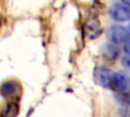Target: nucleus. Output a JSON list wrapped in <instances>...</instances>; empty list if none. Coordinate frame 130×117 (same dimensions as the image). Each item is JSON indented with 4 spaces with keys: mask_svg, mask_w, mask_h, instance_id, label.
Returning a JSON list of instances; mask_svg holds the SVG:
<instances>
[{
    "mask_svg": "<svg viewBox=\"0 0 130 117\" xmlns=\"http://www.w3.org/2000/svg\"><path fill=\"white\" fill-rule=\"evenodd\" d=\"M109 89L119 94H125L130 92V76L126 73L114 72L110 80Z\"/></svg>",
    "mask_w": 130,
    "mask_h": 117,
    "instance_id": "1",
    "label": "nucleus"
},
{
    "mask_svg": "<svg viewBox=\"0 0 130 117\" xmlns=\"http://www.w3.org/2000/svg\"><path fill=\"white\" fill-rule=\"evenodd\" d=\"M1 95L6 99H16L21 94V87L17 81H7L1 85Z\"/></svg>",
    "mask_w": 130,
    "mask_h": 117,
    "instance_id": "2",
    "label": "nucleus"
},
{
    "mask_svg": "<svg viewBox=\"0 0 130 117\" xmlns=\"http://www.w3.org/2000/svg\"><path fill=\"white\" fill-rule=\"evenodd\" d=\"M110 38L115 43H124L130 41V30L121 25H115L110 29Z\"/></svg>",
    "mask_w": 130,
    "mask_h": 117,
    "instance_id": "3",
    "label": "nucleus"
},
{
    "mask_svg": "<svg viewBox=\"0 0 130 117\" xmlns=\"http://www.w3.org/2000/svg\"><path fill=\"white\" fill-rule=\"evenodd\" d=\"M111 16L114 20L119 22L130 20V6L124 3L115 4L111 9Z\"/></svg>",
    "mask_w": 130,
    "mask_h": 117,
    "instance_id": "4",
    "label": "nucleus"
},
{
    "mask_svg": "<svg viewBox=\"0 0 130 117\" xmlns=\"http://www.w3.org/2000/svg\"><path fill=\"white\" fill-rule=\"evenodd\" d=\"M113 71L108 69V68H104V67H100L96 68L94 71V79L95 82L98 84H100L103 87L109 88V84H110V80L112 78L113 75Z\"/></svg>",
    "mask_w": 130,
    "mask_h": 117,
    "instance_id": "5",
    "label": "nucleus"
},
{
    "mask_svg": "<svg viewBox=\"0 0 130 117\" xmlns=\"http://www.w3.org/2000/svg\"><path fill=\"white\" fill-rule=\"evenodd\" d=\"M2 117H16L18 114V104L15 102H8L2 109Z\"/></svg>",
    "mask_w": 130,
    "mask_h": 117,
    "instance_id": "6",
    "label": "nucleus"
},
{
    "mask_svg": "<svg viewBox=\"0 0 130 117\" xmlns=\"http://www.w3.org/2000/svg\"><path fill=\"white\" fill-rule=\"evenodd\" d=\"M106 54L107 55H111V57H116L117 55H118V48L115 46V45H113V44H108L107 46H106Z\"/></svg>",
    "mask_w": 130,
    "mask_h": 117,
    "instance_id": "7",
    "label": "nucleus"
},
{
    "mask_svg": "<svg viewBox=\"0 0 130 117\" xmlns=\"http://www.w3.org/2000/svg\"><path fill=\"white\" fill-rule=\"evenodd\" d=\"M121 62H122V65H123L124 67H126L127 69H129V70H130V55L125 54V55L122 57Z\"/></svg>",
    "mask_w": 130,
    "mask_h": 117,
    "instance_id": "8",
    "label": "nucleus"
},
{
    "mask_svg": "<svg viewBox=\"0 0 130 117\" xmlns=\"http://www.w3.org/2000/svg\"><path fill=\"white\" fill-rule=\"evenodd\" d=\"M124 52L127 55H130V41L127 42L126 44H124Z\"/></svg>",
    "mask_w": 130,
    "mask_h": 117,
    "instance_id": "9",
    "label": "nucleus"
},
{
    "mask_svg": "<svg viewBox=\"0 0 130 117\" xmlns=\"http://www.w3.org/2000/svg\"><path fill=\"white\" fill-rule=\"evenodd\" d=\"M122 2H123L124 4H126V5H129V6H130V0H122Z\"/></svg>",
    "mask_w": 130,
    "mask_h": 117,
    "instance_id": "10",
    "label": "nucleus"
},
{
    "mask_svg": "<svg viewBox=\"0 0 130 117\" xmlns=\"http://www.w3.org/2000/svg\"><path fill=\"white\" fill-rule=\"evenodd\" d=\"M128 26H129V30H130V22H129V25Z\"/></svg>",
    "mask_w": 130,
    "mask_h": 117,
    "instance_id": "11",
    "label": "nucleus"
}]
</instances>
